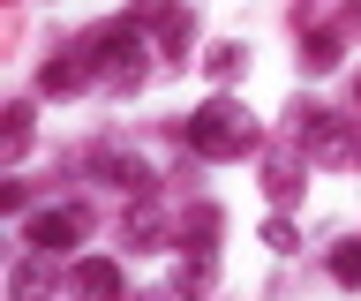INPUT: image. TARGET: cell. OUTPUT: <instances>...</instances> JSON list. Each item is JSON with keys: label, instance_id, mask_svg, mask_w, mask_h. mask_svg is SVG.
Here are the masks:
<instances>
[{"label": "cell", "instance_id": "5b68a950", "mask_svg": "<svg viewBox=\"0 0 361 301\" xmlns=\"http://www.w3.org/2000/svg\"><path fill=\"white\" fill-rule=\"evenodd\" d=\"M75 286H83V294H113V286H121V271H113V264H83V271H75Z\"/></svg>", "mask_w": 361, "mask_h": 301}, {"label": "cell", "instance_id": "3957f363", "mask_svg": "<svg viewBox=\"0 0 361 301\" xmlns=\"http://www.w3.org/2000/svg\"><path fill=\"white\" fill-rule=\"evenodd\" d=\"M90 46L106 53V68L121 75V83H135V61H143V46H135V30H98Z\"/></svg>", "mask_w": 361, "mask_h": 301}, {"label": "cell", "instance_id": "52a82bcc", "mask_svg": "<svg viewBox=\"0 0 361 301\" xmlns=\"http://www.w3.org/2000/svg\"><path fill=\"white\" fill-rule=\"evenodd\" d=\"M309 68H338V38H331V30L309 38Z\"/></svg>", "mask_w": 361, "mask_h": 301}, {"label": "cell", "instance_id": "7a4b0ae2", "mask_svg": "<svg viewBox=\"0 0 361 301\" xmlns=\"http://www.w3.org/2000/svg\"><path fill=\"white\" fill-rule=\"evenodd\" d=\"M75 241H83V211H38V219H30V249L61 256V249H75Z\"/></svg>", "mask_w": 361, "mask_h": 301}, {"label": "cell", "instance_id": "277c9868", "mask_svg": "<svg viewBox=\"0 0 361 301\" xmlns=\"http://www.w3.org/2000/svg\"><path fill=\"white\" fill-rule=\"evenodd\" d=\"M45 91H83V68H75V53H53V68H45Z\"/></svg>", "mask_w": 361, "mask_h": 301}, {"label": "cell", "instance_id": "8992f818", "mask_svg": "<svg viewBox=\"0 0 361 301\" xmlns=\"http://www.w3.org/2000/svg\"><path fill=\"white\" fill-rule=\"evenodd\" d=\"M331 278H338V286H354V278H361V241L331 249Z\"/></svg>", "mask_w": 361, "mask_h": 301}, {"label": "cell", "instance_id": "6da1fadb", "mask_svg": "<svg viewBox=\"0 0 361 301\" xmlns=\"http://www.w3.org/2000/svg\"><path fill=\"white\" fill-rule=\"evenodd\" d=\"M248 143H256V128H248V113L233 98H211V106L188 121V151H203V159H241Z\"/></svg>", "mask_w": 361, "mask_h": 301}]
</instances>
